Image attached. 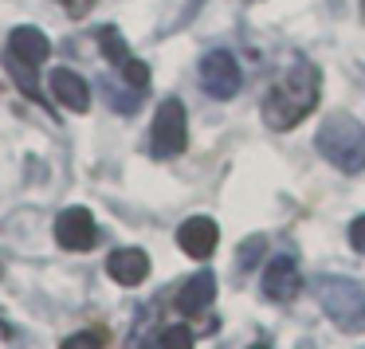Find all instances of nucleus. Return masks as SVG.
<instances>
[{
    "label": "nucleus",
    "mask_w": 365,
    "mask_h": 349,
    "mask_svg": "<svg viewBox=\"0 0 365 349\" xmlns=\"http://www.w3.org/2000/svg\"><path fill=\"white\" fill-rule=\"evenodd\" d=\"M318 98H322V71L310 59H291L263 98V122L279 134L294 130L318 106Z\"/></svg>",
    "instance_id": "1"
},
{
    "label": "nucleus",
    "mask_w": 365,
    "mask_h": 349,
    "mask_svg": "<svg viewBox=\"0 0 365 349\" xmlns=\"http://www.w3.org/2000/svg\"><path fill=\"white\" fill-rule=\"evenodd\" d=\"M247 349H271V345H267V341H255V345H247Z\"/></svg>",
    "instance_id": "21"
},
{
    "label": "nucleus",
    "mask_w": 365,
    "mask_h": 349,
    "mask_svg": "<svg viewBox=\"0 0 365 349\" xmlns=\"http://www.w3.org/2000/svg\"><path fill=\"white\" fill-rule=\"evenodd\" d=\"M318 294V306H322V314L330 318V322H338L341 330H361L365 325V294L357 283H349V278H322V283L314 286Z\"/></svg>",
    "instance_id": "3"
},
{
    "label": "nucleus",
    "mask_w": 365,
    "mask_h": 349,
    "mask_svg": "<svg viewBox=\"0 0 365 349\" xmlns=\"http://www.w3.org/2000/svg\"><path fill=\"white\" fill-rule=\"evenodd\" d=\"M103 90H106V98H110V106H114L118 114H130V110H138V103H142V95H145V90H138V87L122 90L118 83H110V79L103 83Z\"/></svg>",
    "instance_id": "15"
},
{
    "label": "nucleus",
    "mask_w": 365,
    "mask_h": 349,
    "mask_svg": "<svg viewBox=\"0 0 365 349\" xmlns=\"http://www.w3.org/2000/svg\"><path fill=\"white\" fill-rule=\"evenodd\" d=\"M263 247H267V239H263V236H247L244 247H240V255H236V267H240V271H252L255 263H259Z\"/></svg>",
    "instance_id": "17"
},
{
    "label": "nucleus",
    "mask_w": 365,
    "mask_h": 349,
    "mask_svg": "<svg viewBox=\"0 0 365 349\" xmlns=\"http://www.w3.org/2000/svg\"><path fill=\"white\" fill-rule=\"evenodd\" d=\"M48 87H51V98H56L63 110H75V114H87L91 110V87L79 71L71 67H56L48 75Z\"/></svg>",
    "instance_id": "8"
},
{
    "label": "nucleus",
    "mask_w": 365,
    "mask_h": 349,
    "mask_svg": "<svg viewBox=\"0 0 365 349\" xmlns=\"http://www.w3.org/2000/svg\"><path fill=\"white\" fill-rule=\"evenodd\" d=\"M299 286H302V275H299V263L294 255H275L263 271V294L271 302H294L299 298Z\"/></svg>",
    "instance_id": "7"
},
{
    "label": "nucleus",
    "mask_w": 365,
    "mask_h": 349,
    "mask_svg": "<svg viewBox=\"0 0 365 349\" xmlns=\"http://www.w3.org/2000/svg\"><path fill=\"white\" fill-rule=\"evenodd\" d=\"M71 16H87V9H91V0H59Z\"/></svg>",
    "instance_id": "20"
},
{
    "label": "nucleus",
    "mask_w": 365,
    "mask_h": 349,
    "mask_svg": "<svg viewBox=\"0 0 365 349\" xmlns=\"http://www.w3.org/2000/svg\"><path fill=\"white\" fill-rule=\"evenodd\" d=\"M59 349H103V333H91V330L71 333V338H67Z\"/></svg>",
    "instance_id": "18"
},
{
    "label": "nucleus",
    "mask_w": 365,
    "mask_h": 349,
    "mask_svg": "<svg viewBox=\"0 0 365 349\" xmlns=\"http://www.w3.org/2000/svg\"><path fill=\"white\" fill-rule=\"evenodd\" d=\"M106 275L118 286H142L145 275H150V255H145L142 247H118V251H110V259H106Z\"/></svg>",
    "instance_id": "10"
},
{
    "label": "nucleus",
    "mask_w": 365,
    "mask_h": 349,
    "mask_svg": "<svg viewBox=\"0 0 365 349\" xmlns=\"http://www.w3.org/2000/svg\"><path fill=\"white\" fill-rule=\"evenodd\" d=\"M212 298H216V278L208 275V271H200V275H192L189 283L177 291V310L189 314V318H197V314H205V310L212 306Z\"/></svg>",
    "instance_id": "11"
},
{
    "label": "nucleus",
    "mask_w": 365,
    "mask_h": 349,
    "mask_svg": "<svg viewBox=\"0 0 365 349\" xmlns=\"http://www.w3.org/2000/svg\"><path fill=\"white\" fill-rule=\"evenodd\" d=\"M98 48H103V56L110 59V63L118 67V71H122V67L130 63V59H134V51L126 48V40H122V32H118V28H114V24L98 28Z\"/></svg>",
    "instance_id": "13"
},
{
    "label": "nucleus",
    "mask_w": 365,
    "mask_h": 349,
    "mask_svg": "<svg viewBox=\"0 0 365 349\" xmlns=\"http://www.w3.org/2000/svg\"><path fill=\"white\" fill-rule=\"evenodd\" d=\"M361 20H365V0H361Z\"/></svg>",
    "instance_id": "22"
},
{
    "label": "nucleus",
    "mask_w": 365,
    "mask_h": 349,
    "mask_svg": "<svg viewBox=\"0 0 365 349\" xmlns=\"http://www.w3.org/2000/svg\"><path fill=\"white\" fill-rule=\"evenodd\" d=\"M9 56L24 59V63H32V67H40L43 59L51 56V40L40 32V28H12V36H9Z\"/></svg>",
    "instance_id": "12"
},
{
    "label": "nucleus",
    "mask_w": 365,
    "mask_h": 349,
    "mask_svg": "<svg viewBox=\"0 0 365 349\" xmlns=\"http://www.w3.org/2000/svg\"><path fill=\"white\" fill-rule=\"evenodd\" d=\"M240 83H244V75H240V63H236L232 51L216 48V51H208V56L200 59V87H205L212 98H220V103L236 98Z\"/></svg>",
    "instance_id": "5"
},
{
    "label": "nucleus",
    "mask_w": 365,
    "mask_h": 349,
    "mask_svg": "<svg viewBox=\"0 0 365 349\" xmlns=\"http://www.w3.org/2000/svg\"><path fill=\"white\" fill-rule=\"evenodd\" d=\"M158 345L161 349H192L197 341H192L189 325H165V330H161V338H158Z\"/></svg>",
    "instance_id": "16"
},
{
    "label": "nucleus",
    "mask_w": 365,
    "mask_h": 349,
    "mask_svg": "<svg viewBox=\"0 0 365 349\" xmlns=\"http://www.w3.org/2000/svg\"><path fill=\"white\" fill-rule=\"evenodd\" d=\"M189 145V118H185V103L181 98H165L153 114V130H150V153L153 157H177Z\"/></svg>",
    "instance_id": "4"
},
{
    "label": "nucleus",
    "mask_w": 365,
    "mask_h": 349,
    "mask_svg": "<svg viewBox=\"0 0 365 349\" xmlns=\"http://www.w3.org/2000/svg\"><path fill=\"white\" fill-rule=\"evenodd\" d=\"M349 244H354L357 251H365V216H357V220L349 224Z\"/></svg>",
    "instance_id": "19"
},
{
    "label": "nucleus",
    "mask_w": 365,
    "mask_h": 349,
    "mask_svg": "<svg viewBox=\"0 0 365 349\" xmlns=\"http://www.w3.org/2000/svg\"><path fill=\"white\" fill-rule=\"evenodd\" d=\"M314 145L341 173H361L365 169V126L357 118H349V114H330L318 126Z\"/></svg>",
    "instance_id": "2"
},
{
    "label": "nucleus",
    "mask_w": 365,
    "mask_h": 349,
    "mask_svg": "<svg viewBox=\"0 0 365 349\" xmlns=\"http://www.w3.org/2000/svg\"><path fill=\"white\" fill-rule=\"evenodd\" d=\"M98 239V228H95V216L87 212V208H63V212L56 216V244L63 247V251H91Z\"/></svg>",
    "instance_id": "6"
},
{
    "label": "nucleus",
    "mask_w": 365,
    "mask_h": 349,
    "mask_svg": "<svg viewBox=\"0 0 365 349\" xmlns=\"http://www.w3.org/2000/svg\"><path fill=\"white\" fill-rule=\"evenodd\" d=\"M4 67H9V75L20 83V90H24L28 98H36V103H43L40 87H36V67H32V63H24V59H16V56H4Z\"/></svg>",
    "instance_id": "14"
},
{
    "label": "nucleus",
    "mask_w": 365,
    "mask_h": 349,
    "mask_svg": "<svg viewBox=\"0 0 365 349\" xmlns=\"http://www.w3.org/2000/svg\"><path fill=\"white\" fill-rule=\"evenodd\" d=\"M177 244H181V251L189 255V259H208V255L216 251V244H220V228H216V220H208V216H189V220L177 228Z\"/></svg>",
    "instance_id": "9"
}]
</instances>
